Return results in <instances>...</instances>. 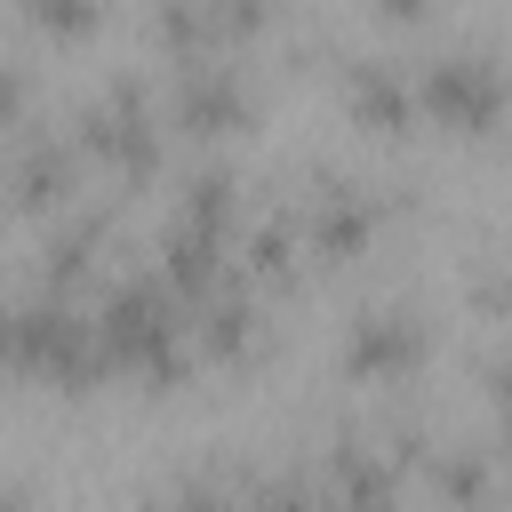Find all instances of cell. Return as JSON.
Wrapping results in <instances>:
<instances>
[{"label": "cell", "instance_id": "cell-2", "mask_svg": "<svg viewBox=\"0 0 512 512\" xmlns=\"http://www.w3.org/2000/svg\"><path fill=\"white\" fill-rule=\"evenodd\" d=\"M64 136L80 144V160L88 168H104L112 184H152L160 168H168V120H160V88L144 80V72H112L96 96H80L72 104V120H64Z\"/></svg>", "mask_w": 512, "mask_h": 512}, {"label": "cell", "instance_id": "cell-15", "mask_svg": "<svg viewBox=\"0 0 512 512\" xmlns=\"http://www.w3.org/2000/svg\"><path fill=\"white\" fill-rule=\"evenodd\" d=\"M416 488L440 504V512H472V504H488V496H504V472H496V448L488 440H432V456H424V472H416Z\"/></svg>", "mask_w": 512, "mask_h": 512}, {"label": "cell", "instance_id": "cell-24", "mask_svg": "<svg viewBox=\"0 0 512 512\" xmlns=\"http://www.w3.org/2000/svg\"><path fill=\"white\" fill-rule=\"evenodd\" d=\"M480 392H488V408H496V424H512V344L480 360Z\"/></svg>", "mask_w": 512, "mask_h": 512}, {"label": "cell", "instance_id": "cell-1", "mask_svg": "<svg viewBox=\"0 0 512 512\" xmlns=\"http://www.w3.org/2000/svg\"><path fill=\"white\" fill-rule=\"evenodd\" d=\"M96 344H104L112 376H136L152 392L192 376V312L152 264L144 272H112L96 288Z\"/></svg>", "mask_w": 512, "mask_h": 512}, {"label": "cell", "instance_id": "cell-17", "mask_svg": "<svg viewBox=\"0 0 512 512\" xmlns=\"http://www.w3.org/2000/svg\"><path fill=\"white\" fill-rule=\"evenodd\" d=\"M144 40L160 48L168 72L224 56V40H216V24H208V0H144Z\"/></svg>", "mask_w": 512, "mask_h": 512}, {"label": "cell", "instance_id": "cell-25", "mask_svg": "<svg viewBox=\"0 0 512 512\" xmlns=\"http://www.w3.org/2000/svg\"><path fill=\"white\" fill-rule=\"evenodd\" d=\"M0 376H16V296H0Z\"/></svg>", "mask_w": 512, "mask_h": 512}, {"label": "cell", "instance_id": "cell-19", "mask_svg": "<svg viewBox=\"0 0 512 512\" xmlns=\"http://www.w3.org/2000/svg\"><path fill=\"white\" fill-rule=\"evenodd\" d=\"M288 16H296V0H208V24H216V40H224V56L272 40Z\"/></svg>", "mask_w": 512, "mask_h": 512}, {"label": "cell", "instance_id": "cell-26", "mask_svg": "<svg viewBox=\"0 0 512 512\" xmlns=\"http://www.w3.org/2000/svg\"><path fill=\"white\" fill-rule=\"evenodd\" d=\"M0 512H40V496L24 480H0Z\"/></svg>", "mask_w": 512, "mask_h": 512}, {"label": "cell", "instance_id": "cell-4", "mask_svg": "<svg viewBox=\"0 0 512 512\" xmlns=\"http://www.w3.org/2000/svg\"><path fill=\"white\" fill-rule=\"evenodd\" d=\"M288 200H296V232H304V264H360L392 208H384V184L344 168V160H304L288 176Z\"/></svg>", "mask_w": 512, "mask_h": 512}, {"label": "cell", "instance_id": "cell-6", "mask_svg": "<svg viewBox=\"0 0 512 512\" xmlns=\"http://www.w3.org/2000/svg\"><path fill=\"white\" fill-rule=\"evenodd\" d=\"M16 376L64 384V392H88L96 376H112L104 344H96V304L64 296V288H24L16 296Z\"/></svg>", "mask_w": 512, "mask_h": 512}, {"label": "cell", "instance_id": "cell-20", "mask_svg": "<svg viewBox=\"0 0 512 512\" xmlns=\"http://www.w3.org/2000/svg\"><path fill=\"white\" fill-rule=\"evenodd\" d=\"M16 8V24L24 32H40V40H88L96 24H104V0H8Z\"/></svg>", "mask_w": 512, "mask_h": 512}, {"label": "cell", "instance_id": "cell-10", "mask_svg": "<svg viewBox=\"0 0 512 512\" xmlns=\"http://www.w3.org/2000/svg\"><path fill=\"white\" fill-rule=\"evenodd\" d=\"M232 264L240 280H256V296H296L304 288V232H296V200L288 184H256L248 192V216H240V240H232Z\"/></svg>", "mask_w": 512, "mask_h": 512}, {"label": "cell", "instance_id": "cell-8", "mask_svg": "<svg viewBox=\"0 0 512 512\" xmlns=\"http://www.w3.org/2000/svg\"><path fill=\"white\" fill-rule=\"evenodd\" d=\"M160 120H168V136H184V144H232L248 120H256V88H248V72L232 64V56H208V64H176L168 72V88H160Z\"/></svg>", "mask_w": 512, "mask_h": 512}, {"label": "cell", "instance_id": "cell-14", "mask_svg": "<svg viewBox=\"0 0 512 512\" xmlns=\"http://www.w3.org/2000/svg\"><path fill=\"white\" fill-rule=\"evenodd\" d=\"M176 224L208 232V240H240V216H248V176L224 160V152H192L184 176H176V200H168Z\"/></svg>", "mask_w": 512, "mask_h": 512}, {"label": "cell", "instance_id": "cell-18", "mask_svg": "<svg viewBox=\"0 0 512 512\" xmlns=\"http://www.w3.org/2000/svg\"><path fill=\"white\" fill-rule=\"evenodd\" d=\"M136 512H240V496H232V480L224 472H168V480H152L144 496H136Z\"/></svg>", "mask_w": 512, "mask_h": 512}, {"label": "cell", "instance_id": "cell-21", "mask_svg": "<svg viewBox=\"0 0 512 512\" xmlns=\"http://www.w3.org/2000/svg\"><path fill=\"white\" fill-rule=\"evenodd\" d=\"M24 120H40V80H32V64L0 56V144H8Z\"/></svg>", "mask_w": 512, "mask_h": 512}, {"label": "cell", "instance_id": "cell-23", "mask_svg": "<svg viewBox=\"0 0 512 512\" xmlns=\"http://www.w3.org/2000/svg\"><path fill=\"white\" fill-rule=\"evenodd\" d=\"M448 0H360V16H376L384 32H408V24H432Z\"/></svg>", "mask_w": 512, "mask_h": 512}, {"label": "cell", "instance_id": "cell-12", "mask_svg": "<svg viewBox=\"0 0 512 512\" xmlns=\"http://www.w3.org/2000/svg\"><path fill=\"white\" fill-rule=\"evenodd\" d=\"M104 256H112V200H72V208H56L48 224H40V256H32V288H64V296H80L96 272H104Z\"/></svg>", "mask_w": 512, "mask_h": 512}, {"label": "cell", "instance_id": "cell-11", "mask_svg": "<svg viewBox=\"0 0 512 512\" xmlns=\"http://www.w3.org/2000/svg\"><path fill=\"white\" fill-rule=\"evenodd\" d=\"M312 488H320V512H400L408 480L384 464L376 432L368 424H336L312 456Z\"/></svg>", "mask_w": 512, "mask_h": 512}, {"label": "cell", "instance_id": "cell-7", "mask_svg": "<svg viewBox=\"0 0 512 512\" xmlns=\"http://www.w3.org/2000/svg\"><path fill=\"white\" fill-rule=\"evenodd\" d=\"M88 192V160L80 144L64 136V120H24L8 144H0V208L8 216H56Z\"/></svg>", "mask_w": 512, "mask_h": 512}, {"label": "cell", "instance_id": "cell-16", "mask_svg": "<svg viewBox=\"0 0 512 512\" xmlns=\"http://www.w3.org/2000/svg\"><path fill=\"white\" fill-rule=\"evenodd\" d=\"M152 272L192 304L200 288H216V280L232 272V240H208V232H192V224L160 216V232H152Z\"/></svg>", "mask_w": 512, "mask_h": 512}, {"label": "cell", "instance_id": "cell-27", "mask_svg": "<svg viewBox=\"0 0 512 512\" xmlns=\"http://www.w3.org/2000/svg\"><path fill=\"white\" fill-rule=\"evenodd\" d=\"M472 512H512V488H504V496H488V504H472Z\"/></svg>", "mask_w": 512, "mask_h": 512}, {"label": "cell", "instance_id": "cell-13", "mask_svg": "<svg viewBox=\"0 0 512 512\" xmlns=\"http://www.w3.org/2000/svg\"><path fill=\"white\" fill-rule=\"evenodd\" d=\"M184 312H192V360H208V368H240L272 328V304L256 296V280H240V264L216 288H200Z\"/></svg>", "mask_w": 512, "mask_h": 512}, {"label": "cell", "instance_id": "cell-5", "mask_svg": "<svg viewBox=\"0 0 512 512\" xmlns=\"http://www.w3.org/2000/svg\"><path fill=\"white\" fill-rule=\"evenodd\" d=\"M432 352H440V336H432V312L416 296H360L336 320V376L344 384L408 392L432 368Z\"/></svg>", "mask_w": 512, "mask_h": 512}, {"label": "cell", "instance_id": "cell-22", "mask_svg": "<svg viewBox=\"0 0 512 512\" xmlns=\"http://www.w3.org/2000/svg\"><path fill=\"white\" fill-rule=\"evenodd\" d=\"M472 312L496 320V328H512V248H496V256L472 272Z\"/></svg>", "mask_w": 512, "mask_h": 512}, {"label": "cell", "instance_id": "cell-9", "mask_svg": "<svg viewBox=\"0 0 512 512\" xmlns=\"http://www.w3.org/2000/svg\"><path fill=\"white\" fill-rule=\"evenodd\" d=\"M336 104L360 136H384V144L424 128L416 120V64L392 56V48H344L336 56Z\"/></svg>", "mask_w": 512, "mask_h": 512}, {"label": "cell", "instance_id": "cell-3", "mask_svg": "<svg viewBox=\"0 0 512 512\" xmlns=\"http://www.w3.org/2000/svg\"><path fill=\"white\" fill-rule=\"evenodd\" d=\"M416 64V120L424 128H448V136H496L512 120V56L480 32L464 40H440Z\"/></svg>", "mask_w": 512, "mask_h": 512}]
</instances>
